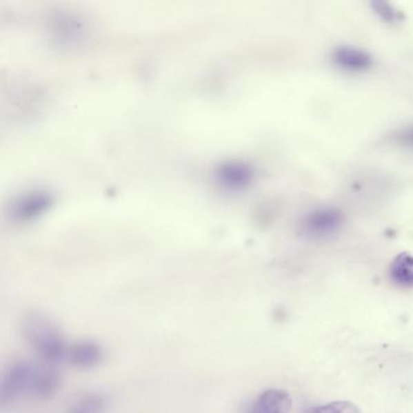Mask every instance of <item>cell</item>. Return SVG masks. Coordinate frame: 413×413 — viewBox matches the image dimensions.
I'll return each instance as SVG.
<instances>
[{"instance_id": "5b68a950", "label": "cell", "mask_w": 413, "mask_h": 413, "mask_svg": "<svg viewBox=\"0 0 413 413\" xmlns=\"http://www.w3.org/2000/svg\"><path fill=\"white\" fill-rule=\"evenodd\" d=\"M292 398L286 390L268 389L250 405L246 413H290Z\"/></svg>"}, {"instance_id": "8fae6325", "label": "cell", "mask_w": 413, "mask_h": 413, "mask_svg": "<svg viewBox=\"0 0 413 413\" xmlns=\"http://www.w3.org/2000/svg\"><path fill=\"white\" fill-rule=\"evenodd\" d=\"M371 6L374 8V12H376L384 22H388V23H396V22L401 20V12L396 10L390 3L382 1V0H377V1H374Z\"/></svg>"}, {"instance_id": "30bf717a", "label": "cell", "mask_w": 413, "mask_h": 413, "mask_svg": "<svg viewBox=\"0 0 413 413\" xmlns=\"http://www.w3.org/2000/svg\"><path fill=\"white\" fill-rule=\"evenodd\" d=\"M308 413H361V411L350 401H334L313 408Z\"/></svg>"}, {"instance_id": "6da1fadb", "label": "cell", "mask_w": 413, "mask_h": 413, "mask_svg": "<svg viewBox=\"0 0 413 413\" xmlns=\"http://www.w3.org/2000/svg\"><path fill=\"white\" fill-rule=\"evenodd\" d=\"M23 334L35 353L48 363H57L67 358L65 341L60 331L43 314L30 313L23 321Z\"/></svg>"}, {"instance_id": "7c38bea8", "label": "cell", "mask_w": 413, "mask_h": 413, "mask_svg": "<svg viewBox=\"0 0 413 413\" xmlns=\"http://www.w3.org/2000/svg\"><path fill=\"white\" fill-rule=\"evenodd\" d=\"M395 141L399 145L405 148H413V125L406 129L401 130L395 134Z\"/></svg>"}, {"instance_id": "9c48e42d", "label": "cell", "mask_w": 413, "mask_h": 413, "mask_svg": "<svg viewBox=\"0 0 413 413\" xmlns=\"http://www.w3.org/2000/svg\"><path fill=\"white\" fill-rule=\"evenodd\" d=\"M105 410V399L100 394H89L80 398L68 413H103Z\"/></svg>"}, {"instance_id": "7a4b0ae2", "label": "cell", "mask_w": 413, "mask_h": 413, "mask_svg": "<svg viewBox=\"0 0 413 413\" xmlns=\"http://www.w3.org/2000/svg\"><path fill=\"white\" fill-rule=\"evenodd\" d=\"M344 214L341 210L332 206L319 208L305 214L299 229L309 239H328L343 228Z\"/></svg>"}, {"instance_id": "277c9868", "label": "cell", "mask_w": 413, "mask_h": 413, "mask_svg": "<svg viewBox=\"0 0 413 413\" xmlns=\"http://www.w3.org/2000/svg\"><path fill=\"white\" fill-rule=\"evenodd\" d=\"M332 61L339 68L350 73H363L374 67V57L370 52L347 45L334 49Z\"/></svg>"}, {"instance_id": "8992f818", "label": "cell", "mask_w": 413, "mask_h": 413, "mask_svg": "<svg viewBox=\"0 0 413 413\" xmlns=\"http://www.w3.org/2000/svg\"><path fill=\"white\" fill-rule=\"evenodd\" d=\"M61 379L55 370L49 366H35L30 385V398L46 400L54 396L60 389Z\"/></svg>"}, {"instance_id": "3957f363", "label": "cell", "mask_w": 413, "mask_h": 413, "mask_svg": "<svg viewBox=\"0 0 413 413\" xmlns=\"http://www.w3.org/2000/svg\"><path fill=\"white\" fill-rule=\"evenodd\" d=\"M35 365L25 361L11 363L0 381V403L9 405L23 396L30 398Z\"/></svg>"}, {"instance_id": "ba28073f", "label": "cell", "mask_w": 413, "mask_h": 413, "mask_svg": "<svg viewBox=\"0 0 413 413\" xmlns=\"http://www.w3.org/2000/svg\"><path fill=\"white\" fill-rule=\"evenodd\" d=\"M389 276L394 284L401 288H413V256L408 252L399 254L389 267Z\"/></svg>"}, {"instance_id": "52a82bcc", "label": "cell", "mask_w": 413, "mask_h": 413, "mask_svg": "<svg viewBox=\"0 0 413 413\" xmlns=\"http://www.w3.org/2000/svg\"><path fill=\"white\" fill-rule=\"evenodd\" d=\"M67 360L75 367L91 369L102 361L103 350L92 341H81L68 347Z\"/></svg>"}]
</instances>
